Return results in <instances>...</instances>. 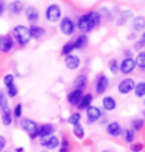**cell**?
<instances>
[{"instance_id": "26", "label": "cell", "mask_w": 145, "mask_h": 152, "mask_svg": "<svg viewBox=\"0 0 145 152\" xmlns=\"http://www.w3.org/2000/svg\"><path fill=\"white\" fill-rule=\"evenodd\" d=\"M133 91L137 98H143L145 96V82H139V83L135 84Z\"/></svg>"}, {"instance_id": "12", "label": "cell", "mask_w": 145, "mask_h": 152, "mask_svg": "<svg viewBox=\"0 0 145 152\" xmlns=\"http://www.w3.org/2000/svg\"><path fill=\"white\" fill-rule=\"evenodd\" d=\"M24 11H25L27 20L31 23H36L39 20V18H40L39 10L37 9V7H35V6H32V5L27 6Z\"/></svg>"}, {"instance_id": "18", "label": "cell", "mask_w": 145, "mask_h": 152, "mask_svg": "<svg viewBox=\"0 0 145 152\" xmlns=\"http://www.w3.org/2000/svg\"><path fill=\"white\" fill-rule=\"evenodd\" d=\"M14 47V42L9 37H1V44H0V51L1 53H9Z\"/></svg>"}, {"instance_id": "4", "label": "cell", "mask_w": 145, "mask_h": 152, "mask_svg": "<svg viewBox=\"0 0 145 152\" xmlns=\"http://www.w3.org/2000/svg\"><path fill=\"white\" fill-rule=\"evenodd\" d=\"M62 11L58 4H50L47 7L46 10V19L50 23H57L61 20Z\"/></svg>"}, {"instance_id": "41", "label": "cell", "mask_w": 145, "mask_h": 152, "mask_svg": "<svg viewBox=\"0 0 145 152\" xmlns=\"http://www.w3.org/2000/svg\"><path fill=\"white\" fill-rule=\"evenodd\" d=\"M6 10V4L4 1H0V17L3 16L4 12Z\"/></svg>"}, {"instance_id": "6", "label": "cell", "mask_w": 145, "mask_h": 152, "mask_svg": "<svg viewBox=\"0 0 145 152\" xmlns=\"http://www.w3.org/2000/svg\"><path fill=\"white\" fill-rule=\"evenodd\" d=\"M135 87V81L132 78H125L123 79L122 81L119 82V86H117V90L120 94H128L130 93L131 91L134 90Z\"/></svg>"}, {"instance_id": "17", "label": "cell", "mask_w": 145, "mask_h": 152, "mask_svg": "<svg viewBox=\"0 0 145 152\" xmlns=\"http://www.w3.org/2000/svg\"><path fill=\"white\" fill-rule=\"evenodd\" d=\"M107 132L109 133L110 135L111 136H119L122 134V126L120 124L117 123V121H111L108 124L107 126Z\"/></svg>"}, {"instance_id": "15", "label": "cell", "mask_w": 145, "mask_h": 152, "mask_svg": "<svg viewBox=\"0 0 145 152\" xmlns=\"http://www.w3.org/2000/svg\"><path fill=\"white\" fill-rule=\"evenodd\" d=\"M0 111H1V121L3 126H11L12 123H13V114H12V111L10 110L9 106L2 108Z\"/></svg>"}, {"instance_id": "24", "label": "cell", "mask_w": 145, "mask_h": 152, "mask_svg": "<svg viewBox=\"0 0 145 152\" xmlns=\"http://www.w3.org/2000/svg\"><path fill=\"white\" fill-rule=\"evenodd\" d=\"M93 101V96L92 94H85V95H83L82 99H81L80 103L78 104L77 108L79 109V110H84V109H87L88 107L91 106V103Z\"/></svg>"}, {"instance_id": "44", "label": "cell", "mask_w": 145, "mask_h": 152, "mask_svg": "<svg viewBox=\"0 0 145 152\" xmlns=\"http://www.w3.org/2000/svg\"><path fill=\"white\" fill-rule=\"evenodd\" d=\"M139 41H141V42H143V44H145V32H143V34L141 35V38H140Z\"/></svg>"}, {"instance_id": "19", "label": "cell", "mask_w": 145, "mask_h": 152, "mask_svg": "<svg viewBox=\"0 0 145 152\" xmlns=\"http://www.w3.org/2000/svg\"><path fill=\"white\" fill-rule=\"evenodd\" d=\"M72 42H73L74 50H82L88 44V37L84 34L79 35Z\"/></svg>"}, {"instance_id": "35", "label": "cell", "mask_w": 145, "mask_h": 152, "mask_svg": "<svg viewBox=\"0 0 145 152\" xmlns=\"http://www.w3.org/2000/svg\"><path fill=\"white\" fill-rule=\"evenodd\" d=\"M59 152H69L70 151V147H69V141L66 137H63L62 140L60 141L59 144Z\"/></svg>"}, {"instance_id": "42", "label": "cell", "mask_w": 145, "mask_h": 152, "mask_svg": "<svg viewBox=\"0 0 145 152\" xmlns=\"http://www.w3.org/2000/svg\"><path fill=\"white\" fill-rule=\"evenodd\" d=\"M145 45V44H143L141 41H138L135 42V45H134V48L135 50H140V48H142Z\"/></svg>"}, {"instance_id": "10", "label": "cell", "mask_w": 145, "mask_h": 152, "mask_svg": "<svg viewBox=\"0 0 145 152\" xmlns=\"http://www.w3.org/2000/svg\"><path fill=\"white\" fill-rule=\"evenodd\" d=\"M86 115L90 123H96L102 117V111L96 106H90L86 109Z\"/></svg>"}, {"instance_id": "49", "label": "cell", "mask_w": 145, "mask_h": 152, "mask_svg": "<svg viewBox=\"0 0 145 152\" xmlns=\"http://www.w3.org/2000/svg\"><path fill=\"white\" fill-rule=\"evenodd\" d=\"M2 152H7V151H2Z\"/></svg>"}, {"instance_id": "7", "label": "cell", "mask_w": 145, "mask_h": 152, "mask_svg": "<svg viewBox=\"0 0 145 152\" xmlns=\"http://www.w3.org/2000/svg\"><path fill=\"white\" fill-rule=\"evenodd\" d=\"M40 144L43 147L46 148L47 150H52L59 146L60 140L57 136L51 135V136H48V137H46V138H42L40 141Z\"/></svg>"}, {"instance_id": "33", "label": "cell", "mask_w": 145, "mask_h": 152, "mask_svg": "<svg viewBox=\"0 0 145 152\" xmlns=\"http://www.w3.org/2000/svg\"><path fill=\"white\" fill-rule=\"evenodd\" d=\"M74 50V47H73V42H66V44L62 47V50L61 53L62 54H64V56H68V54H71L72 51Z\"/></svg>"}, {"instance_id": "8", "label": "cell", "mask_w": 145, "mask_h": 152, "mask_svg": "<svg viewBox=\"0 0 145 152\" xmlns=\"http://www.w3.org/2000/svg\"><path fill=\"white\" fill-rule=\"evenodd\" d=\"M135 67H136V64H135V61L132 57H126L120 62L119 64V70L122 74H130L132 71L134 70Z\"/></svg>"}, {"instance_id": "36", "label": "cell", "mask_w": 145, "mask_h": 152, "mask_svg": "<svg viewBox=\"0 0 145 152\" xmlns=\"http://www.w3.org/2000/svg\"><path fill=\"white\" fill-rule=\"evenodd\" d=\"M7 106H9L7 95L3 91H0V110L4 107H7Z\"/></svg>"}, {"instance_id": "2", "label": "cell", "mask_w": 145, "mask_h": 152, "mask_svg": "<svg viewBox=\"0 0 145 152\" xmlns=\"http://www.w3.org/2000/svg\"><path fill=\"white\" fill-rule=\"evenodd\" d=\"M12 34H13L15 41L21 47L28 45L32 39L29 27H26L24 25H17L16 27H14L13 30H12Z\"/></svg>"}, {"instance_id": "48", "label": "cell", "mask_w": 145, "mask_h": 152, "mask_svg": "<svg viewBox=\"0 0 145 152\" xmlns=\"http://www.w3.org/2000/svg\"><path fill=\"white\" fill-rule=\"evenodd\" d=\"M143 104L145 105V99H144V102H143Z\"/></svg>"}, {"instance_id": "27", "label": "cell", "mask_w": 145, "mask_h": 152, "mask_svg": "<svg viewBox=\"0 0 145 152\" xmlns=\"http://www.w3.org/2000/svg\"><path fill=\"white\" fill-rule=\"evenodd\" d=\"M135 64L139 68L145 69V51H140L134 59Z\"/></svg>"}, {"instance_id": "9", "label": "cell", "mask_w": 145, "mask_h": 152, "mask_svg": "<svg viewBox=\"0 0 145 152\" xmlns=\"http://www.w3.org/2000/svg\"><path fill=\"white\" fill-rule=\"evenodd\" d=\"M110 86V81H109V78L107 77L106 75H101L100 77L98 78L97 80V83H96V93L98 95H103L107 89Z\"/></svg>"}, {"instance_id": "31", "label": "cell", "mask_w": 145, "mask_h": 152, "mask_svg": "<svg viewBox=\"0 0 145 152\" xmlns=\"http://www.w3.org/2000/svg\"><path fill=\"white\" fill-rule=\"evenodd\" d=\"M3 84L5 85L6 88L11 86V85L15 84V76L12 73L6 74L4 77H3Z\"/></svg>"}, {"instance_id": "22", "label": "cell", "mask_w": 145, "mask_h": 152, "mask_svg": "<svg viewBox=\"0 0 145 152\" xmlns=\"http://www.w3.org/2000/svg\"><path fill=\"white\" fill-rule=\"evenodd\" d=\"M87 83H88V78H87V76L84 74H80L75 79L73 85H74L75 89L82 91L84 88L87 86Z\"/></svg>"}, {"instance_id": "46", "label": "cell", "mask_w": 145, "mask_h": 152, "mask_svg": "<svg viewBox=\"0 0 145 152\" xmlns=\"http://www.w3.org/2000/svg\"><path fill=\"white\" fill-rule=\"evenodd\" d=\"M42 152H48V150H44V151H42Z\"/></svg>"}, {"instance_id": "34", "label": "cell", "mask_w": 145, "mask_h": 152, "mask_svg": "<svg viewBox=\"0 0 145 152\" xmlns=\"http://www.w3.org/2000/svg\"><path fill=\"white\" fill-rule=\"evenodd\" d=\"M135 138V133H134V130L130 129H126L125 132V140L128 142V143H132Z\"/></svg>"}, {"instance_id": "21", "label": "cell", "mask_w": 145, "mask_h": 152, "mask_svg": "<svg viewBox=\"0 0 145 152\" xmlns=\"http://www.w3.org/2000/svg\"><path fill=\"white\" fill-rule=\"evenodd\" d=\"M102 104H103V108H104L106 111H114V109L117 108V101L111 96L104 97L102 101Z\"/></svg>"}, {"instance_id": "39", "label": "cell", "mask_w": 145, "mask_h": 152, "mask_svg": "<svg viewBox=\"0 0 145 152\" xmlns=\"http://www.w3.org/2000/svg\"><path fill=\"white\" fill-rule=\"evenodd\" d=\"M142 149H143V144L139 143V142H137V143H131L130 145V150L132 152H140Z\"/></svg>"}, {"instance_id": "16", "label": "cell", "mask_w": 145, "mask_h": 152, "mask_svg": "<svg viewBox=\"0 0 145 152\" xmlns=\"http://www.w3.org/2000/svg\"><path fill=\"white\" fill-rule=\"evenodd\" d=\"M8 10L14 15H19L25 10V4L22 1H12L8 4Z\"/></svg>"}, {"instance_id": "25", "label": "cell", "mask_w": 145, "mask_h": 152, "mask_svg": "<svg viewBox=\"0 0 145 152\" xmlns=\"http://www.w3.org/2000/svg\"><path fill=\"white\" fill-rule=\"evenodd\" d=\"M72 132H73L75 137L79 139H82L85 136V129H84V127L81 124H77L73 126V127H72Z\"/></svg>"}, {"instance_id": "14", "label": "cell", "mask_w": 145, "mask_h": 152, "mask_svg": "<svg viewBox=\"0 0 145 152\" xmlns=\"http://www.w3.org/2000/svg\"><path fill=\"white\" fill-rule=\"evenodd\" d=\"M83 97V91L74 89L67 95V101L71 106H78Z\"/></svg>"}, {"instance_id": "38", "label": "cell", "mask_w": 145, "mask_h": 152, "mask_svg": "<svg viewBox=\"0 0 145 152\" xmlns=\"http://www.w3.org/2000/svg\"><path fill=\"white\" fill-rule=\"evenodd\" d=\"M22 113H23V105L21 104V103H19V104H17L15 106L14 111L12 112V114H13L15 118H21V115H22Z\"/></svg>"}, {"instance_id": "37", "label": "cell", "mask_w": 145, "mask_h": 152, "mask_svg": "<svg viewBox=\"0 0 145 152\" xmlns=\"http://www.w3.org/2000/svg\"><path fill=\"white\" fill-rule=\"evenodd\" d=\"M125 13H126V11H123V12H122V14H120V16L119 18V21H117V23H119V26L125 25V24L128 22V20L129 19V18L132 16V14H129V15L126 16Z\"/></svg>"}, {"instance_id": "1", "label": "cell", "mask_w": 145, "mask_h": 152, "mask_svg": "<svg viewBox=\"0 0 145 152\" xmlns=\"http://www.w3.org/2000/svg\"><path fill=\"white\" fill-rule=\"evenodd\" d=\"M102 16L97 11H90L82 15L77 21V28L81 33L86 35V33L93 31L101 23Z\"/></svg>"}, {"instance_id": "13", "label": "cell", "mask_w": 145, "mask_h": 152, "mask_svg": "<svg viewBox=\"0 0 145 152\" xmlns=\"http://www.w3.org/2000/svg\"><path fill=\"white\" fill-rule=\"evenodd\" d=\"M54 132H55V127L51 124H44L39 126V137L41 139L53 135Z\"/></svg>"}, {"instance_id": "3", "label": "cell", "mask_w": 145, "mask_h": 152, "mask_svg": "<svg viewBox=\"0 0 145 152\" xmlns=\"http://www.w3.org/2000/svg\"><path fill=\"white\" fill-rule=\"evenodd\" d=\"M19 124L22 129L29 133L30 138L35 139L36 137H39V126L35 121L29 118H22Z\"/></svg>"}, {"instance_id": "5", "label": "cell", "mask_w": 145, "mask_h": 152, "mask_svg": "<svg viewBox=\"0 0 145 152\" xmlns=\"http://www.w3.org/2000/svg\"><path fill=\"white\" fill-rule=\"evenodd\" d=\"M59 29L63 35L65 36H72L75 33L76 26L73 22V20L70 17H63L60 20L59 23Z\"/></svg>"}, {"instance_id": "47", "label": "cell", "mask_w": 145, "mask_h": 152, "mask_svg": "<svg viewBox=\"0 0 145 152\" xmlns=\"http://www.w3.org/2000/svg\"><path fill=\"white\" fill-rule=\"evenodd\" d=\"M0 44H1V37H0Z\"/></svg>"}, {"instance_id": "20", "label": "cell", "mask_w": 145, "mask_h": 152, "mask_svg": "<svg viewBox=\"0 0 145 152\" xmlns=\"http://www.w3.org/2000/svg\"><path fill=\"white\" fill-rule=\"evenodd\" d=\"M29 30H30V34H31V38L35 39H41L46 34V30L43 27H39L36 25H32L31 27H29Z\"/></svg>"}, {"instance_id": "11", "label": "cell", "mask_w": 145, "mask_h": 152, "mask_svg": "<svg viewBox=\"0 0 145 152\" xmlns=\"http://www.w3.org/2000/svg\"><path fill=\"white\" fill-rule=\"evenodd\" d=\"M64 63L65 66L70 70H75V69L79 68L81 60L79 58V56H75V54H68L65 56L64 58Z\"/></svg>"}, {"instance_id": "43", "label": "cell", "mask_w": 145, "mask_h": 152, "mask_svg": "<svg viewBox=\"0 0 145 152\" xmlns=\"http://www.w3.org/2000/svg\"><path fill=\"white\" fill-rule=\"evenodd\" d=\"M24 151H25V149H24V147H22V146L15 148V152H24Z\"/></svg>"}, {"instance_id": "32", "label": "cell", "mask_w": 145, "mask_h": 152, "mask_svg": "<svg viewBox=\"0 0 145 152\" xmlns=\"http://www.w3.org/2000/svg\"><path fill=\"white\" fill-rule=\"evenodd\" d=\"M144 126V121L142 118H134L131 121V127L132 130H139L143 127Z\"/></svg>"}, {"instance_id": "29", "label": "cell", "mask_w": 145, "mask_h": 152, "mask_svg": "<svg viewBox=\"0 0 145 152\" xmlns=\"http://www.w3.org/2000/svg\"><path fill=\"white\" fill-rule=\"evenodd\" d=\"M81 121V114L80 113H73L71 114L67 118V123L72 126H75L77 124H80Z\"/></svg>"}, {"instance_id": "23", "label": "cell", "mask_w": 145, "mask_h": 152, "mask_svg": "<svg viewBox=\"0 0 145 152\" xmlns=\"http://www.w3.org/2000/svg\"><path fill=\"white\" fill-rule=\"evenodd\" d=\"M132 28L134 31L141 32L145 29V18L142 16L135 17L132 21Z\"/></svg>"}, {"instance_id": "45", "label": "cell", "mask_w": 145, "mask_h": 152, "mask_svg": "<svg viewBox=\"0 0 145 152\" xmlns=\"http://www.w3.org/2000/svg\"><path fill=\"white\" fill-rule=\"evenodd\" d=\"M102 152H111V151H109V150H103Z\"/></svg>"}, {"instance_id": "30", "label": "cell", "mask_w": 145, "mask_h": 152, "mask_svg": "<svg viewBox=\"0 0 145 152\" xmlns=\"http://www.w3.org/2000/svg\"><path fill=\"white\" fill-rule=\"evenodd\" d=\"M6 91H7V97H9V98H15L18 95V92H19L16 84H13L11 86L7 87Z\"/></svg>"}, {"instance_id": "40", "label": "cell", "mask_w": 145, "mask_h": 152, "mask_svg": "<svg viewBox=\"0 0 145 152\" xmlns=\"http://www.w3.org/2000/svg\"><path fill=\"white\" fill-rule=\"evenodd\" d=\"M6 143H7V140L3 135H0V152H2L5 149L6 147Z\"/></svg>"}, {"instance_id": "28", "label": "cell", "mask_w": 145, "mask_h": 152, "mask_svg": "<svg viewBox=\"0 0 145 152\" xmlns=\"http://www.w3.org/2000/svg\"><path fill=\"white\" fill-rule=\"evenodd\" d=\"M108 65H109V69H110L111 72L113 74H117V73H119V62H117V60L116 58L111 59L110 61H109Z\"/></svg>"}]
</instances>
